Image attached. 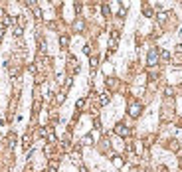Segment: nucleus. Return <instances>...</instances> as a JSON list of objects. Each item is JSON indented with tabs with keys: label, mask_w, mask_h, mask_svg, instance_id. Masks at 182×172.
Returning <instances> with one entry per match:
<instances>
[{
	"label": "nucleus",
	"mask_w": 182,
	"mask_h": 172,
	"mask_svg": "<svg viewBox=\"0 0 182 172\" xmlns=\"http://www.w3.org/2000/svg\"><path fill=\"white\" fill-rule=\"evenodd\" d=\"M57 166H60V162H57V160H50V168H48V172H55V170H57Z\"/></svg>",
	"instance_id": "nucleus-6"
},
{
	"label": "nucleus",
	"mask_w": 182,
	"mask_h": 172,
	"mask_svg": "<svg viewBox=\"0 0 182 172\" xmlns=\"http://www.w3.org/2000/svg\"><path fill=\"white\" fill-rule=\"evenodd\" d=\"M91 140H93L91 135H85V137H83V144H91Z\"/></svg>",
	"instance_id": "nucleus-13"
},
{
	"label": "nucleus",
	"mask_w": 182,
	"mask_h": 172,
	"mask_svg": "<svg viewBox=\"0 0 182 172\" xmlns=\"http://www.w3.org/2000/svg\"><path fill=\"white\" fill-rule=\"evenodd\" d=\"M141 111H143V105H141L139 101H133L131 107H129V115H131V117H139V115H141Z\"/></svg>",
	"instance_id": "nucleus-2"
},
{
	"label": "nucleus",
	"mask_w": 182,
	"mask_h": 172,
	"mask_svg": "<svg viewBox=\"0 0 182 172\" xmlns=\"http://www.w3.org/2000/svg\"><path fill=\"white\" fill-rule=\"evenodd\" d=\"M158 50L156 48H153V50H149V56H147V63H149V67H155L156 63H158Z\"/></svg>",
	"instance_id": "nucleus-1"
},
{
	"label": "nucleus",
	"mask_w": 182,
	"mask_h": 172,
	"mask_svg": "<svg viewBox=\"0 0 182 172\" xmlns=\"http://www.w3.org/2000/svg\"><path fill=\"white\" fill-rule=\"evenodd\" d=\"M97 63H99V60H97V57H91V69H95Z\"/></svg>",
	"instance_id": "nucleus-16"
},
{
	"label": "nucleus",
	"mask_w": 182,
	"mask_h": 172,
	"mask_svg": "<svg viewBox=\"0 0 182 172\" xmlns=\"http://www.w3.org/2000/svg\"><path fill=\"white\" fill-rule=\"evenodd\" d=\"M117 42H119V34H117V32H113V34H111V40H109V50H111V51H115Z\"/></svg>",
	"instance_id": "nucleus-3"
},
{
	"label": "nucleus",
	"mask_w": 182,
	"mask_h": 172,
	"mask_svg": "<svg viewBox=\"0 0 182 172\" xmlns=\"http://www.w3.org/2000/svg\"><path fill=\"white\" fill-rule=\"evenodd\" d=\"M83 105H85V101L79 99V101H77V109H83Z\"/></svg>",
	"instance_id": "nucleus-19"
},
{
	"label": "nucleus",
	"mask_w": 182,
	"mask_h": 172,
	"mask_svg": "<svg viewBox=\"0 0 182 172\" xmlns=\"http://www.w3.org/2000/svg\"><path fill=\"white\" fill-rule=\"evenodd\" d=\"M115 133H117V135H121V137H127V135H129V129L125 127L123 123H119V125L115 127Z\"/></svg>",
	"instance_id": "nucleus-4"
},
{
	"label": "nucleus",
	"mask_w": 182,
	"mask_h": 172,
	"mask_svg": "<svg viewBox=\"0 0 182 172\" xmlns=\"http://www.w3.org/2000/svg\"><path fill=\"white\" fill-rule=\"evenodd\" d=\"M113 162H115V166H123V158H121V156H113Z\"/></svg>",
	"instance_id": "nucleus-9"
},
{
	"label": "nucleus",
	"mask_w": 182,
	"mask_h": 172,
	"mask_svg": "<svg viewBox=\"0 0 182 172\" xmlns=\"http://www.w3.org/2000/svg\"><path fill=\"white\" fill-rule=\"evenodd\" d=\"M22 36V28H14V38H20Z\"/></svg>",
	"instance_id": "nucleus-15"
},
{
	"label": "nucleus",
	"mask_w": 182,
	"mask_h": 172,
	"mask_svg": "<svg viewBox=\"0 0 182 172\" xmlns=\"http://www.w3.org/2000/svg\"><path fill=\"white\" fill-rule=\"evenodd\" d=\"M164 93H166V95H168V97H170V95H174V89H172V87H170V85H168V87H166V89H164Z\"/></svg>",
	"instance_id": "nucleus-17"
},
{
	"label": "nucleus",
	"mask_w": 182,
	"mask_h": 172,
	"mask_svg": "<svg viewBox=\"0 0 182 172\" xmlns=\"http://www.w3.org/2000/svg\"><path fill=\"white\" fill-rule=\"evenodd\" d=\"M143 14H144V16H149V18H150V16H153V8L144 4V6H143Z\"/></svg>",
	"instance_id": "nucleus-7"
},
{
	"label": "nucleus",
	"mask_w": 182,
	"mask_h": 172,
	"mask_svg": "<svg viewBox=\"0 0 182 172\" xmlns=\"http://www.w3.org/2000/svg\"><path fill=\"white\" fill-rule=\"evenodd\" d=\"M99 103H101V105H107V103H109V93H103V95H101Z\"/></svg>",
	"instance_id": "nucleus-8"
},
{
	"label": "nucleus",
	"mask_w": 182,
	"mask_h": 172,
	"mask_svg": "<svg viewBox=\"0 0 182 172\" xmlns=\"http://www.w3.org/2000/svg\"><path fill=\"white\" fill-rule=\"evenodd\" d=\"M170 148L172 150H178V143H176V140H170Z\"/></svg>",
	"instance_id": "nucleus-18"
},
{
	"label": "nucleus",
	"mask_w": 182,
	"mask_h": 172,
	"mask_svg": "<svg viewBox=\"0 0 182 172\" xmlns=\"http://www.w3.org/2000/svg\"><path fill=\"white\" fill-rule=\"evenodd\" d=\"M60 46H61V48H67V46H69V36L63 34V36L60 38Z\"/></svg>",
	"instance_id": "nucleus-5"
},
{
	"label": "nucleus",
	"mask_w": 182,
	"mask_h": 172,
	"mask_svg": "<svg viewBox=\"0 0 182 172\" xmlns=\"http://www.w3.org/2000/svg\"><path fill=\"white\" fill-rule=\"evenodd\" d=\"M180 166H182V154H180Z\"/></svg>",
	"instance_id": "nucleus-21"
},
{
	"label": "nucleus",
	"mask_w": 182,
	"mask_h": 172,
	"mask_svg": "<svg viewBox=\"0 0 182 172\" xmlns=\"http://www.w3.org/2000/svg\"><path fill=\"white\" fill-rule=\"evenodd\" d=\"M79 172H87V168H83V166H81V168H79Z\"/></svg>",
	"instance_id": "nucleus-20"
},
{
	"label": "nucleus",
	"mask_w": 182,
	"mask_h": 172,
	"mask_svg": "<svg viewBox=\"0 0 182 172\" xmlns=\"http://www.w3.org/2000/svg\"><path fill=\"white\" fill-rule=\"evenodd\" d=\"M160 57H162L164 61H168L170 60V54H168V51H160Z\"/></svg>",
	"instance_id": "nucleus-14"
},
{
	"label": "nucleus",
	"mask_w": 182,
	"mask_h": 172,
	"mask_svg": "<svg viewBox=\"0 0 182 172\" xmlns=\"http://www.w3.org/2000/svg\"><path fill=\"white\" fill-rule=\"evenodd\" d=\"M24 24H26V18H24V16H18V28H24Z\"/></svg>",
	"instance_id": "nucleus-11"
},
{
	"label": "nucleus",
	"mask_w": 182,
	"mask_h": 172,
	"mask_svg": "<svg viewBox=\"0 0 182 172\" xmlns=\"http://www.w3.org/2000/svg\"><path fill=\"white\" fill-rule=\"evenodd\" d=\"M101 10H103V14H105V16H109L111 8H109V4H103V6H101Z\"/></svg>",
	"instance_id": "nucleus-12"
},
{
	"label": "nucleus",
	"mask_w": 182,
	"mask_h": 172,
	"mask_svg": "<svg viewBox=\"0 0 182 172\" xmlns=\"http://www.w3.org/2000/svg\"><path fill=\"white\" fill-rule=\"evenodd\" d=\"M73 28L77 30V32H81V30H83V20H77V22L73 24Z\"/></svg>",
	"instance_id": "nucleus-10"
}]
</instances>
